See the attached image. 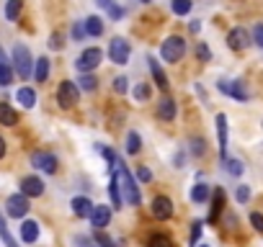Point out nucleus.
<instances>
[{"mask_svg":"<svg viewBox=\"0 0 263 247\" xmlns=\"http://www.w3.org/2000/svg\"><path fill=\"white\" fill-rule=\"evenodd\" d=\"M114 180L119 183V191H121V196H124V201L129 203V206H137L140 201H142V193H140V188H137V180L132 178V173L126 170V165L119 160V165H116V170H114Z\"/></svg>","mask_w":263,"mask_h":247,"instance_id":"1","label":"nucleus"},{"mask_svg":"<svg viewBox=\"0 0 263 247\" xmlns=\"http://www.w3.org/2000/svg\"><path fill=\"white\" fill-rule=\"evenodd\" d=\"M13 70H16V75L21 80H29L31 77V72H34V57H31L29 47H24V44H16L13 47Z\"/></svg>","mask_w":263,"mask_h":247,"instance_id":"2","label":"nucleus"},{"mask_svg":"<svg viewBox=\"0 0 263 247\" xmlns=\"http://www.w3.org/2000/svg\"><path fill=\"white\" fill-rule=\"evenodd\" d=\"M183 54H186V39H183V36H168V39L163 42V47H160V57H163L165 62H171V65L181 62Z\"/></svg>","mask_w":263,"mask_h":247,"instance_id":"3","label":"nucleus"},{"mask_svg":"<svg viewBox=\"0 0 263 247\" xmlns=\"http://www.w3.org/2000/svg\"><path fill=\"white\" fill-rule=\"evenodd\" d=\"M101 59H103V52L98 49V47H88L78 59H75V67H78V72H93L98 65H101Z\"/></svg>","mask_w":263,"mask_h":247,"instance_id":"4","label":"nucleus"},{"mask_svg":"<svg viewBox=\"0 0 263 247\" xmlns=\"http://www.w3.org/2000/svg\"><path fill=\"white\" fill-rule=\"evenodd\" d=\"M78 95H80V88H78L72 80L60 83V88H57V103H60L62 108H72V106L78 103Z\"/></svg>","mask_w":263,"mask_h":247,"instance_id":"5","label":"nucleus"},{"mask_svg":"<svg viewBox=\"0 0 263 247\" xmlns=\"http://www.w3.org/2000/svg\"><path fill=\"white\" fill-rule=\"evenodd\" d=\"M108 59L114 65H126L129 62V42L121 39V36L111 39V44H108Z\"/></svg>","mask_w":263,"mask_h":247,"instance_id":"6","label":"nucleus"},{"mask_svg":"<svg viewBox=\"0 0 263 247\" xmlns=\"http://www.w3.org/2000/svg\"><path fill=\"white\" fill-rule=\"evenodd\" d=\"M29 196H24V193H16V196H11L8 201H6V214L8 216H13V219H24L26 214H29Z\"/></svg>","mask_w":263,"mask_h":247,"instance_id":"7","label":"nucleus"},{"mask_svg":"<svg viewBox=\"0 0 263 247\" xmlns=\"http://www.w3.org/2000/svg\"><path fill=\"white\" fill-rule=\"evenodd\" d=\"M31 165L36 168V170H42V173H47V175H52V173H57V168H60V162H57V157L52 155V152H34L31 155Z\"/></svg>","mask_w":263,"mask_h":247,"instance_id":"8","label":"nucleus"},{"mask_svg":"<svg viewBox=\"0 0 263 247\" xmlns=\"http://www.w3.org/2000/svg\"><path fill=\"white\" fill-rule=\"evenodd\" d=\"M250 42H253V39H250V34H248L242 26H235V29L227 34V47H230V49H235V52L248 49V47H250Z\"/></svg>","mask_w":263,"mask_h":247,"instance_id":"9","label":"nucleus"},{"mask_svg":"<svg viewBox=\"0 0 263 247\" xmlns=\"http://www.w3.org/2000/svg\"><path fill=\"white\" fill-rule=\"evenodd\" d=\"M150 211H153V216H155V219L165 221V219H171V216H173V201H171L168 196H155V201H153Z\"/></svg>","mask_w":263,"mask_h":247,"instance_id":"10","label":"nucleus"},{"mask_svg":"<svg viewBox=\"0 0 263 247\" xmlns=\"http://www.w3.org/2000/svg\"><path fill=\"white\" fill-rule=\"evenodd\" d=\"M21 193H24V196H29V198H39V196L44 193V180H42V178H36V175L24 178V180H21Z\"/></svg>","mask_w":263,"mask_h":247,"instance_id":"11","label":"nucleus"},{"mask_svg":"<svg viewBox=\"0 0 263 247\" xmlns=\"http://www.w3.org/2000/svg\"><path fill=\"white\" fill-rule=\"evenodd\" d=\"M217 142H219V155L224 162L227 160V116L224 113H217Z\"/></svg>","mask_w":263,"mask_h":247,"instance_id":"12","label":"nucleus"},{"mask_svg":"<svg viewBox=\"0 0 263 247\" xmlns=\"http://www.w3.org/2000/svg\"><path fill=\"white\" fill-rule=\"evenodd\" d=\"M90 224L96 227V229H103V227H108V221H111V211H108V206H103V203H98V206H93V211H90Z\"/></svg>","mask_w":263,"mask_h":247,"instance_id":"13","label":"nucleus"},{"mask_svg":"<svg viewBox=\"0 0 263 247\" xmlns=\"http://www.w3.org/2000/svg\"><path fill=\"white\" fill-rule=\"evenodd\" d=\"M70 206H72V214H75L78 219H85V216H90V211H93V201H90L88 196H75Z\"/></svg>","mask_w":263,"mask_h":247,"instance_id":"14","label":"nucleus"},{"mask_svg":"<svg viewBox=\"0 0 263 247\" xmlns=\"http://www.w3.org/2000/svg\"><path fill=\"white\" fill-rule=\"evenodd\" d=\"M39 221H34V219H26L24 224H21V239L26 242V244H34L36 239H39Z\"/></svg>","mask_w":263,"mask_h":247,"instance_id":"15","label":"nucleus"},{"mask_svg":"<svg viewBox=\"0 0 263 247\" xmlns=\"http://www.w3.org/2000/svg\"><path fill=\"white\" fill-rule=\"evenodd\" d=\"M147 65H150V72H153V77H155V85L160 88V90H168V75L160 70V65H158V59L155 57H147Z\"/></svg>","mask_w":263,"mask_h":247,"instance_id":"16","label":"nucleus"},{"mask_svg":"<svg viewBox=\"0 0 263 247\" xmlns=\"http://www.w3.org/2000/svg\"><path fill=\"white\" fill-rule=\"evenodd\" d=\"M0 123H3V127H16L18 123V113L13 111V106L11 103H0Z\"/></svg>","mask_w":263,"mask_h":247,"instance_id":"17","label":"nucleus"},{"mask_svg":"<svg viewBox=\"0 0 263 247\" xmlns=\"http://www.w3.org/2000/svg\"><path fill=\"white\" fill-rule=\"evenodd\" d=\"M230 95H232L235 100H240V103H248V100H250V90H248V85H245L242 80L230 83Z\"/></svg>","mask_w":263,"mask_h":247,"instance_id":"18","label":"nucleus"},{"mask_svg":"<svg viewBox=\"0 0 263 247\" xmlns=\"http://www.w3.org/2000/svg\"><path fill=\"white\" fill-rule=\"evenodd\" d=\"M158 116H160L163 121H173V118H176V100L163 98V100L158 103Z\"/></svg>","mask_w":263,"mask_h":247,"instance_id":"19","label":"nucleus"},{"mask_svg":"<svg viewBox=\"0 0 263 247\" xmlns=\"http://www.w3.org/2000/svg\"><path fill=\"white\" fill-rule=\"evenodd\" d=\"M212 198V188L206 186V183H196L194 188H191V201L194 203H206Z\"/></svg>","mask_w":263,"mask_h":247,"instance_id":"20","label":"nucleus"},{"mask_svg":"<svg viewBox=\"0 0 263 247\" xmlns=\"http://www.w3.org/2000/svg\"><path fill=\"white\" fill-rule=\"evenodd\" d=\"M222 206H224V191L222 188H214L212 191V214H209V221H217Z\"/></svg>","mask_w":263,"mask_h":247,"instance_id":"21","label":"nucleus"},{"mask_svg":"<svg viewBox=\"0 0 263 247\" xmlns=\"http://www.w3.org/2000/svg\"><path fill=\"white\" fill-rule=\"evenodd\" d=\"M16 100H18L24 108H34V106H36V93H34V88H18Z\"/></svg>","mask_w":263,"mask_h":247,"instance_id":"22","label":"nucleus"},{"mask_svg":"<svg viewBox=\"0 0 263 247\" xmlns=\"http://www.w3.org/2000/svg\"><path fill=\"white\" fill-rule=\"evenodd\" d=\"M83 24H85L88 36H101V34H103V18H101V16H90V18H85Z\"/></svg>","mask_w":263,"mask_h":247,"instance_id":"23","label":"nucleus"},{"mask_svg":"<svg viewBox=\"0 0 263 247\" xmlns=\"http://www.w3.org/2000/svg\"><path fill=\"white\" fill-rule=\"evenodd\" d=\"M34 77H36V83H47V77H49V59H47V57H39V59H36Z\"/></svg>","mask_w":263,"mask_h":247,"instance_id":"24","label":"nucleus"},{"mask_svg":"<svg viewBox=\"0 0 263 247\" xmlns=\"http://www.w3.org/2000/svg\"><path fill=\"white\" fill-rule=\"evenodd\" d=\"M142 150V137L137 132H129L126 134V155H137Z\"/></svg>","mask_w":263,"mask_h":247,"instance_id":"25","label":"nucleus"},{"mask_svg":"<svg viewBox=\"0 0 263 247\" xmlns=\"http://www.w3.org/2000/svg\"><path fill=\"white\" fill-rule=\"evenodd\" d=\"M21 8H24V0H8V3H6V18L8 21H18Z\"/></svg>","mask_w":263,"mask_h":247,"instance_id":"26","label":"nucleus"},{"mask_svg":"<svg viewBox=\"0 0 263 247\" xmlns=\"http://www.w3.org/2000/svg\"><path fill=\"white\" fill-rule=\"evenodd\" d=\"M147 247H173V239H171L168 234H160V232H155V234L147 239Z\"/></svg>","mask_w":263,"mask_h":247,"instance_id":"27","label":"nucleus"},{"mask_svg":"<svg viewBox=\"0 0 263 247\" xmlns=\"http://www.w3.org/2000/svg\"><path fill=\"white\" fill-rule=\"evenodd\" d=\"M108 196H111V203H114V209H121V203H124V196H121V191H119V183H116V180H111V186H108Z\"/></svg>","mask_w":263,"mask_h":247,"instance_id":"28","label":"nucleus"},{"mask_svg":"<svg viewBox=\"0 0 263 247\" xmlns=\"http://www.w3.org/2000/svg\"><path fill=\"white\" fill-rule=\"evenodd\" d=\"M224 170H227L232 178H240L242 170H245V165H242L240 160H224Z\"/></svg>","mask_w":263,"mask_h":247,"instance_id":"29","label":"nucleus"},{"mask_svg":"<svg viewBox=\"0 0 263 247\" xmlns=\"http://www.w3.org/2000/svg\"><path fill=\"white\" fill-rule=\"evenodd\" d=\"M0 239L6 242V247H18V244H16V239L11 237L8 227H6V219H3V214H0Z\"/></svg>","mask_w":263,"mask_h":247,"instance_id":"30","label":"nucleus"},{"mask_svg":"<svg viewBox=\"0 0 263 247\" xmlns=\"http://www.w3.org/2000/svg\"><path fill=\"white\" fill-rule=\"evenodd\" d=\"M191 0H173V3H171V8H173V13L176 16H186L189 11H191Z\"/></svg>","mask_w":263,"mask_h":247,"instance_id":"31","label":"nucleus"},{"mask_svg":"<svg viewBox=\"0 0 263 247\" xmlns=\"http://www.w3.org/2000/svg\"><path fill=\"white\" fill-rule=\"evenodd\" d=\"M11 83H13V65H3L0 67V85L8 88Z\"/></svg>","mask_w":263,"mask_h":247,"instance_id":"32","label":"nucleus"},{"mask_svg":"<svg viewBox=\"0 0 263 247\" xmlns=\"http://www.w3.org/2000/svg\"><path fill=\"white\" fill-rule=\"evenodd\" d=\"M204 152H206V142L204 139H191V155L194 157H204Z\"/></svg>","mask_w":263,"mask_h":247,"instance_id":"33","label":"nucleus"},{"mask_svg":"<svg viewBox=\"0 0 263 247\" xmlns=\"http://www.w3.org/2000/svg\"><path fill=\"white\" fill-rule=\"evenodd\" d=\"M201 229H204V224H201V221H194V224H191V237H189V244H191V247H196V244H199Z\"/></svg>","mask_w":263,"mask_h":247,"instance_id":"34","label":"nucleus"},{"mask_svg":"<svg viewBox=\"0 0 263 247\" xmlns=\"http://www.w3.org/2000/svg\"><path fill=\"white\" fill-rule=\"evenodd\" d=\"M70 34H72V39H75V42H83V39L88 36V31H85V24H72Z\"/></svg>","mask_w":263,"mask_h":247,"instance_id":"35","label":"nucleus"},{"mask_svg":"<svg viewBox=\"0 0 263 247\" xmlns=\"http://www.w3.org/2000/svg\"><path fill=\"white\" fill-rule=\"evenodd\" d=\"M78 83H80V88H83V90H96V85H98V80H96L93 75H88V72H85Z\"/></svg>","mask_w":263,"mask_h":247,"instance_id":"36","label":"nucleus"},{"mask_svg":"<svg viewBox=\"0 0 263 247\" xmlns=\"http://www.w3.org/2000/svg\"><path fill=\"white\" fill-rule=\"evenodd\" d=\"M196 57H199L201 62H209V59H212V52H209V47H206L204 42L196 44Z\"/></svg>","mask_w":263,"mask_h":247,"instance_id":"37","label":"nucleus"},{"mask_svg":"<svg viewBox=\"0 0 263 247\" xmlns=\"http://www.w3.org/2000/svg\"><path fill=\"white\" fill-rule=\"evenodd\" d=\"M126 83H129V80H126L124 75H119V77H114V90H116L119 95H124V93L129 90V85H126Z\"/></svg>","mask_w":263,"mask_h":247,"instance_id":"38","label":"nucleus"},{"mask_svg":"<svg viewBox=\"0 0 263 247\" xmlns=\"http://www.w3.org/2000/svg\"><path fill=\"white\" fill-rule=\"evenodd\" d=\"M98 150H101V155L106 157V162H108L111 168H116V165H119V157H116V152H114V150H108V147H98Z\"/></svg>","mask_w":263,"mask_h":247,"instance_id":"39","label":"nucleus"},{"mask_svg":"<svg viewBox=\"0 0 263 247\" xmlns=\"http://www.w3.org/2000/svg\"><path fill=\"white\" fill-rule=\"evenodd\" d=\"M235 198H237V203H248V201H250V188H248V186H237Z\"/></svg>","mask_w":263,"mask_h":247,"instance_id":"40","label":"nucleus"},{"mask_svg":"<svg viewBox=\"0 0 263 247\" xmlns=\"http://www.w3.org/2000/svg\"><path fill=\"white\" fill-rule=\"evenodd\" d=\"M135 98H137V100H147V98H150V88H147L145 83H140V85L135 88Z\"/></svg>","mask_w":263,"mask_h":247,"instance_id":"41","label":"nucleus"},{"mask_svg":"<svg viewBox=\"0 0 263 247\" xmlns=\"http://www.w3.org/2000/svg\"><path fill=\"white\" fill-rule=\"evenodd\" d=\"M96 239H98V247H116L114 239L108 234H103V232H96Z\"/></svg>","mask_w":263,"mask_h":247,"instance_id":"42","label":"nucleus"},{"mask_svg":"<svg viewBox=\"0 0 263 247\" xmlns=\"http://www.w3.org/2000/svg\"><path fill=\"white\" fill-rule=\"evenodd\" d=\"M121 16H124V8H121V6H116V3H114V6H111V8H108V18H111V21H119V18H121Z\"/></svg>","mask_w":263,"mask_h":247,"instance_id":"43","label":"nucleus"},{"mask_svg":"<svg viewBox=\"0 0 263 247\" xmlns=\"http://www.w3.org/2000/svg\"><path fill=\"white\" fill-rule=\"evenodd\" d=\"M250 224H253V229H258V232H263V214H250Z\"/></svg>","mask_w":263,"mask_h":247,"instance_id":"44","label":"nucleus"},{"mask_svg":"<svg viewBox=\"0 0 263 247\" xmlns=\"http://www.w3.org/2000/svg\"><path fill=\"white\" fill-rule=\"evenodd\" d=\"M253 42H255L258 47H263V24H258V26L253 29Z\"/></svg>","mask_w":263,"mask_h":247,"instance_id":"45","label":"nucleus"},{"mask_svg":"<svg viewBox=\"0 0 263 247\" xmlns=\"http://www.w3.org/2000/svg\"><path fill=\"white\" fill-rule=\"evenodd\" d=\"M137 178H140L142 183H150V180H153V173H150L147 168H140V170H137Z\"/></svg>","mask_w":263,"mask_h":247,"instance_id":"46","label":"nucleus"},{"mask_svg":"<svg viewBox=\"0 0 263 247\" xmlns=\"http://www.w3.org/2000/svg\"><path fill=\"white\" fill-rule=\"evenodd\" d=\"M49 47H52V49H62V36H60V34H52Z\"/></svg>","mask_w":263,"mask_h":247,"instance_id":"47","label":"nucleus"},{"mask_svg":"<svg viewBox=\"0 0 263 247\" xmlns=\"http://www.w3.org/2000/svg\"><path fill=\"white\" fill-rule=\"evenodd\" d=\"M217 90L224 93V95H230V83H227V80H219V83H217Z\"/></svg>","mask_w":263,"mask_h":247,"instance_id":"48","label":"nucleus"},{"mask_svg":"<svg viewBox=\"0 0 263 247\" xmlns=\"http://www.w3.org/2000/svg\"><path fill=\"white\" fill-rule=\"evenodd\" d=\"M96 6H98V8H106V11H108V8L114 6V0H96Z\"/></svg>","mask_w":263,"mask_h":247,"instance_id":"49","label":"nucleus"},{"mask_svg":"<svg viewBox=\"0 0 263 247\" xmlns=\"http://www.w3.org/2000/svg\"><path fill=\"white\" fill-rule=\"evenodd\" d=\"M3 65H11V62H8V57H6V52H3V47H0V67H3Z\"/></svg>","mask_w":263,"mask_h":247,"instance_id":"50","label":"nucleus"},{"mask_svg":"<svg viewBox=\"0 0 263 247\" xmlns=\"http://www.w3.org/2000/svg\"><path fill=\"white\" fill-rule=\"evenodd\" d=\"M189 29H191V34H199V29H201V24H199V21H191V26H189Z\"/></svg>","mask_w":263,"mask_h":247,"instance_id":"51","label":"nucleus"},{"mask_svg":"<svg viewBox=\"0 0 263 247\" xmlns=\"http://www.w3.org/2000/svg\"><path fill=\"white\" fill-rule=\"evenodd\" d=\"M6 157V142H3V137H0V160Z\"/></svg>","mask_w":263,"mask_h":247,"instance_id":"52","label":"nucleus"},{"mask_svg":"<svg viewBox=\"0 0 263 247\" xmlns=\"http://www.w3.org/2000/svg\"><path fill=\"white\" fill-rule=\"evenodd\" d=\"M176 168H183V155H176Z\"/></svg>","mask_w":263,"mask_h":247,"instance_id":"53","label":"nucleus"},{"mask_svg":"<svg viewBox=\"0 0 263 247\" xmlns=\"http://www.w3.org/2000/svg\"><path fill=\"white\" fill-rule=\"evenodd\" d=\"M140 3H153V0H140Z\"/></svg>","mask_w":263,"mask_h":247,"instance_id":"54","label":"nucleus"},{"mask_svg":"<svg viewBox=\"0 0 263 247\" xmlns=\"http://www.w3.org/2000/svg\"><path fill=\"white\" fill-rule=\"evenodd\" d=\"M196 247H199V244H196ZM201 247H209V244H201Z\"/></svg>","mask_w":263,"mask_h":247,"instance_id":"55","label":"nucleus"}]
</instances>
